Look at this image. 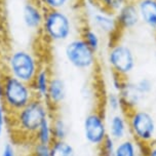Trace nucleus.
Returning a JSON list of instances; mask_svg holds the SVG:
<instances>
[{
	"mask_svg": "<svg viewBox=\"0 0 156 156\" xmlns=\"http://www.w3.org/2000/svg\"><path fill=\"white\" fill-rule=\"evenodd\" d=\"M51 122L54 140H67V136L69 135V127L65 119L55 112L51 114Z\"/></svg>",
	"mask_w": 156,
	"mask_h": 156,
	"instance_id": "obj_18",
	"label": "nucleus"
},
{
	"mask_svg": "<svg viewBox=\"0 0 156 156\" xmlns=\"http://www.w3.org/2000/svg\"><path fill=\"white\" fill-rule=\"evenodd\" d=\"M107 60L112 73L126 78L136 68V57L129 46L122 43H114L110 46Z\"/></svg>",
	"mask_w": 156,
	"mask_h": 156,
	"instance_id": "obj_7",
	"label": "nucleus"
},
{
	"mask_svg": "<svg viewBox=\"0 0 156 156\" xmlns=\"http://www.w3.org/2000/svg\"><path fill=\"white\" fill-rule=\"evenodd\" d=\"M83 40L85 41L86 44L90 47L93 51L98 54L101 49V38L100 35L98 34L97 30H94L93 27L85 26L81 30V36H80Z\"/></svg>",
	"mask_w": 156,
	"mask_h": 156,
	"instance_id": "obj_21",
	"label": "nucleus"
},
{
	"mask_svg": "<svg viewBox=\"0 0 156 156\" xmlns=\"http://www.w3.org/2000/svg\"><path fill=\"white\" fill-rule=\"evenodd\" d=\"M40 67L35 54L25 48H16L6 55L4 68H1L5 74L31 84Z\"/></svg>",
	"mask_w": 156,
	"mask_h": 156,
	"instance_id": "obj_2",
	"label": "nucleus"
},
{
	"mask_svg": "<svg viewBox=\"0 0 156 156\" xmlns=\"http://www.w3.org/2000/svg\"><path fill=\"white\" fill-rule=\"evenodd\" d=\"M113 156H143V146L132 136L116 142Z\"/></svg>",
	"mask_w": 156,
	"mask_h": 156,
	"instance_id": "obj_16",
	"label": "nucleus"
},
{
	"mask_svg": "<svg viewBox=\"0 0 156 156\" xmlns=\"http://www.w3.org/2000/svg\"><path fill=\"white\" fill-rule=\"evenodd\" d=\"M34 98V93L29 83L4 73L1 101L5 106L8 115L23 109Z\"/></svg>",
	"mask_w": 156,
	"mask_h": 156,
	"instance_id": "obj_3",
	"label": "nucleus"
},
{
	"mask_svg": "<svg viewBox=\"0 0 156 156\" xmlns=\"http://www.w3.org/2000/svg\"><path fill=\"white\" fill-rule=\"evenodd\" d=\"M51 156H76L73 145L67 140H54L49 145Z\"/></svg>",
	"mask_w": 156,
	"mask_h": 156,
	"instance_id": "obj_19",
	"label": "nucleus"
},
{
	"mask_svg": "<svg viewBox=\"0 0 156 156\" xmlns=\"http://www.w3.org/2000/svg\"><path fill=\"white\" fill-rule=\"evenodd\" d=\"M45 10L48 9H61L64 10L70 4L71 0H37Z\"/></svg>",
	"mask_w": 156,
	"mask_h": 156,
	"instance_id": "obj_24",
	"label": "nucleus"
},
{
	"mask_svg": "<svg viewBox=\"0 0 156 156\" xmlns=\"http://www.w3.org/2000/svg\"><path fill=\"white\" fill-rule=\"evenodd\" d=\"M136 8L141 21L148 27L156 29V0H140Z\"/></svg>",
	"mask_w": 156,
	"mask_h": 156,
	"instance_id": "obj_17",
	"label": "nucleus"
},
{
	"mask_svg": "<svg viewBox=\"0 0 156 156\" xmlns=\"http://www.w3.org/2000/svg\"><path fill=\"white\" fill-rule=\"evenodd\" d=\"M117 93L120 94L124 113H127L130 110L139 108L142 101L145 99V97L136 87V82H130L126 79H124L123 83Z\"/></svg>",
	"mask_w": 156,
	"mask_h": 156,
	"instance_id": "obj_11",
	"label": "nucleus"
},
{
	"mask_svg": "<svg viewBox=\"0 0 156 156\" xmlns=\"http://www.w3.org/2000/svg\"><path fill=\"white\" fill-rule=\"evenodd\" d=\"M51 111L44 100L34 98L23 109L7 116L5 125H9L13 133L31 139L42 123L51 116Z\"/></svg>",
	"mask_w": 156,
	"mask_h": 156,
	"instance_id": "obj_1",
	"label": "nucleus"
},
{
	"mask_svg": "<svg viewBox=\"0 0 156 156\" xmlns=\"http://www.w3.org/2000/svg\"><path fill=\"white\" fill-rule=\"evenodd\" d=\"M106 107L110 113H117L123 112V106H122V101L120 94L115 90H111L106 96Z\"/></svg>",
	"mask_w": 156,
	"mask_h": 156,
	"instance_id": "obj_22",
	"label": "nucleus"
},
{
	"mask_svg": "<svg viewBox=\"0 0 156 156\" xmlns=\"http://www.w3.org/2000/svg\"><path fill=\"white\" fill-rule=\"evenodd\" d=\"M64 55L67 62L80 71L91 70L97 64V54L81 37L67 41L64 47Z\"/></svg>",
	"mask_w": 156,
	"mask_h": 156,
	"instance_id": "obj_6",
	"label": "nucleus"
},
{
	"mask_svg": "<svg viewBox=\"0 0 156 156\" xmlns=\"http://www.w3.org/2000/svg\"><path fill=\"white\" fill-rule=\"evenodd\" d=\"M51 78V73L49 71V68L47 66L41 65L37 74L35 75L34 79H33V81L30 84L32 87L33 93H34L35 98L45 100Z\"/></svg>",
	"mask_w": 156,
	"mask_h": 156,
	"instance_id": "obj_15",
	"label": "nucleus"
},
{
	"mask_svg": "<svg viewBox=\"0 0 156 156\" xmlns=\"http://www.w3.org/2000/svg\"><path fill=\"white\" fill-rule=\"evenodd\" d=\"M1 156H16V152L15 149V146L12 144H5V146L2 149Z\"/></svg>",
	"mask_w": 156,
	"mask_h": 156,
	"instance_id": "obj_29",
	"label": "nucleus"
},
{
	"mask_svg": "<svg viewBox=\"0 0 156 156\" xmlns=\"http://www.w3.org/2000/svg\"><path fill=\"white\" fill-rule=\"evenodd\" d=\"M0 5H1V0H0Z\"/></svg>",
	"mask_w": 156,
	"mask_h": 156,
	"instance_id": "obj_33",
	"label": "nucleus"
},
{
	"mask_svg": "<svg viewBox=\"0 0 156 156\" xmlns=\"http://www.w3.org/2000/svg\"><path fill=\"white\" fill-rule=\"evenodd\" d=\"M72 21L65 10L48 9L44 12L41 33L49 42L68 41L72 35Z\"/></svg>",
	"mask_w": 156,
	"mask_h": 156,
	"instance_id": "obj_5",
	"label": "nucleus"
},
{
	"mask_svg": "<svg viewBox=\"0 0 156 156\" xmlns=\"http://www.w3.org/2000/svg\"><path fill=\"white\" fill-rule=\"evenodd\" d=\"M143 156H156V141L143 146Z\"/></svg>",
	"mask_w": 156,
	"mask_h": 156,
	"instance_id": "obj_28",
	"label": "nucleus"
},
{
	"mask_svg": "<svg viewBox=\"0 0 156 156\" xmlns=\"http://www.w3.org/2000/svg\"><path fill=\"white\" fill-rule=\"evenodd\" d=\"M116 142L108 136V138L103 142V144L98 148L99 153L98 156H113L114 149H115Z\"/></svg>",
	"mask_w": 156,
	"mask_h": 156,
	"instance_id": "obj_25",
	"label": "nucleus"
},
{
	"mask_svg": "<svg viewBox=\"0 0 156 156\" xmlns=\"http://www.w3.org/2000/svg\"><path fill=\"white\" fill-rule=\"evenodd\" d=\"M136 85L144 97L149 96L153 90V82L148 77H142L136 82Z\"/></svg>",
	"mask_w": 156,
	"mask_h": 156,
	"instance_id": "obj_26",
	"label": "nucleus"
},
{
	"mask_svg": "<svg viewBox=\"0 0 156 156\" xmlns=\"http://www.w3.org/2000/svg\"><path fill=\"white\" fill-rule=\"evenodd\" d=\"M30 156H51L49 155V146L33 143Z\"/></svg>",
	"mask_w": 156,
	"mask_h": 156,
	"instance_id": "obj_27",
	"label": "nucleus"
},
{
	"mask_svg": "<svg viewBox=\"0 0 156 156\" xmlns=\"http://www.w3.org/2000/svg\"><path fill=\"white\" fill-rule=\"evenodd\" d=\"M67 98V86L66 83L61 77L51 75V81H49L47 94L44 101L46 102L51 113H55L58 108L62 106Z\"/></svg>",
	"mask_w": 156,
	"mask_h": 156,
	"instance_id": "obj_10",
	"label": "nucleus"
},
{
	"mask_svg": "<svg viewBox=\"0 0 156 156\" xmlns=\"http://www.w3.org/2000/svg\"><path fill=\"white\" fill-rule=\"evenodd\" d=\"M101 9L110 13L118 12V10L125 4L124 0H98Z\"/></svg>",
	"mask_w": 156,
	"mask_h": 156,
	"instance_id": "obj_23",
	"label": "nucleus"
},
{
	"mask_svg": "<svg viewBox=\"0 0 156 156\" xmlns=\"http://www.w3.org/2000/svg\"><path fill=\"white\" fill-rule=\"evenodd\" d=\"M116 20L119 30H127L136 27L141 21L136 5L125 3L117 12Z\"/></svg>",
	"mask_w": 156,
	"mask_h": 156,
	"instance_id": "obj_14",
	"label": "nucleus"
},
{
	"mask_svg": "<svg viewBox=\"0 0 156 156\" xmlns=\"http://www.w3.org/2000/svg\"><path fill=\"white\" fill-rule=\"evenodd\" d=\"M125 114L129 122V136L142 146H147L156 141V120L150 111L139 107Z\"/></svg>",
	"mask_w": 156,
	"mask_h": 156,
	"instance_id": "obj_4",
	"label": "nucleus"
},
{
	"mask_svg": "<svg viewBox=\"0 0 156 156\" xmlns=\"http://www.w3.org/2000/svg\"><path fill=\"white\" fill-rule=\"evenodd\" d=\"M3 76H4V72L2 70L1 66H0V100H1L2 90H3Z\"/></svg>",
	"mask_w": 156,
	"mask_h": 156,
	"instance_id": "obj_31",
	"label": "nucleus"
},
{
	"mask_svg": "<svg viewBox=\"0 0 156 156\" xmlns=\"http://www.w3.org/2000/svg\"><path fill=\"white\" fill-rule=\"evenodd\" d=\"M44 12L45 9L41 6L37 0H27L22 7V21L28 30L33 32L41 31Z\"/></svg>",
	"mask_w": 156,
	"mask_h": 156,
	"instance_id": "obj_9",
	"label": "nucleus"
},
{
	"mask_svg": "<svg viewBox=\"0 0 156 156\" xmlns=\"http://www.w3.org/2000/svg\"><path fill=\"white\" fill-rule=\"evenodd\" d=\"M52 141H54V135H52L51 129V118H48L47 120L43 122L42 125L36 132L34 138H33V143H38L49 146L52 143Z\"/></svg>",
	"mask_w": 156,
	"mask_h": 156,
	"instance_id": "obj_20",
	"label": "nucleus"
},
{
	"mask_svg": "<svg viewBox=\"0 0 156 156\" xmlns=\"http://www.w3.org/2000/svg\"><path fill=\"white\" fill-rule=\"evenodd\" d=\"M82 129L86 143L99 148L108 138L107 119L105 114L99 109L91 110L83 119Z\"/></svg>",
	"mask_w": 156,
	"mask_h": 156,
	"instance_id": "obj_8",
	"label": "nucleus"
},
{
	"mask_svg": "<svg viewBox=\"0 0 156 156\" xmlns=\"http://www.w3.org/2000/svg\"><path fill=\"white\" fill-rule=\"evenodd\" d=\"M4 126H5V123L2 121H0V138L3 135V132H4Z\"/></svg>",
	"mask_w": 156,
	"mask_h": 156,
	"instance_id": "obj_32",
	"label": "nucleus"
},
{
	"mask_svg": "<svg viewBox=\"0 0 156 156\" xmlns=\"http://www.w3.org/2000/svg\"><path fill=\"white\" fill-rule=\"evenodd\" d=\"M91 23L94 30H99L106 34L113 35L117 30H119L117 20L113 16V13L103 9L91 13Z\"/></svg>",
	"mask_w": 156,
	"mask_h": 156,
	"instance_id": "obj_13",
	"label": "nucleus"
},
{
	"mask_svg": "<svg viewBox=\"0 0 156 156\" xmlns=\"http://www.w3.org/2000/svg\"><path fill=\"white\" fill-rule=\"evenodd\" d=\"M108 136L115 142L121 141L129 136V122L126 114L124 112L111 113L107 118Z\"/></svg>",
	"mask_w": 156,
	"mask_h": 156,
	"instance_id": "obj_12",
	"label": "nucleus"
},
{
	"mask_svg": "<svg viewBox=\"0 0 156 156\" xmlns=\"http://www.w3.org/2000/svg\"><path fill=\"white\" fill-rule=\"evenodd\" d=\"M7 116H8V113L6 109H5V106L4 104L2 103V101L0 100V121L2 122H6V119H7Z\"/></svg>",
	"mask_w": 156,
	"mask_h": 156,
	"instance_id": "obj_30",
	"label": "nucleus"
}]
</instances>
